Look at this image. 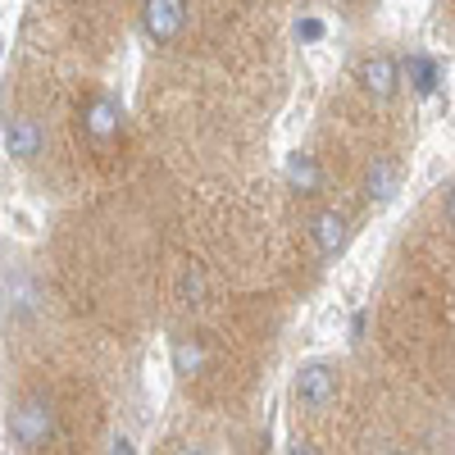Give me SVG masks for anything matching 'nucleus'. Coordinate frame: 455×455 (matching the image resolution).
Returning <instances> with one entry per match:
<instances>
[{"label":"nucleus","mask_w":455,"mask_h":455,"mask_svg":"<svg viewBox=\"0 0 455 455\" xmlns=\"http://www.w3.org/2000/svg\"><path fill=\"white\" fill-rule=\"evenodd\" d=\"M10 442L19 451H42L51 437H55V405L46 396H23L14 410H10Z\"/></svg>","instance_id":"obj_1"},{"label":"nucleus","mask_w":455,"mask_h":455,"mask_svg":"<svg viewBox=\"0 0 455 455\" xmlns=\"http://www.w3.org/2000/svg\"><path fill=\"white\" fill-rule=\"evenodd\" d=\"M187 28V0H141V32L156 46H173Z\"/></svg>","instance_id":"obj_2"},{"label":"nucleus","mask_w":455,"mask_h":455,"mask_svg":"<svg viewBox=\"0 0 455 455\" xmlns=\"http://www.w3.org/2000/svg\"><path fill=\"white\" fill-rule=\"evenodd\" d=\"M332 396H337V373H332V364H306L296 373V401L306 405V410H328L332 405Z\"/></svg>","instance_id":"obj_3"},{"label":"nucleus","mask_w":455,"mask_h":455,"mask_svg":"<svg viewBox=\"0 0 455 455\" xmlns=\"http://www.w3.org/2000/svg\"><path fill=\"white\" fill-rule=\"evenodd\" d=\"M355 78H360V87L373 100H392L396 96V83H401V68H396L392 55H364L360 68H355Z\"/></svg>","instance_id":"obj_4"},{"label":"nucleus","mask_w":455,"mask_h":455,"mask_svg":"<svg viewBox=\"0 0 455 455\" xmlns=\"http://www.w3.org/2000/svg\"><path fill=\"white\" fill-rule=\"evenodd\" d=\"M119 128H124L119 100H114V96H92V105H87V132H92V141L109 146L114 137H119Z\"/></svg>","instance_id":"obj_5"},{"label":"nucleus","mask_w":455,"mask_h":455,"mask_svg":"<svg viewBox=\"0 0 455 455\" xmlns=\"http://www.w3.org/2000/svg\"><path fill=\"white\" fill-rule=\"evenodd\" d=\"M5 150L14 160H32L36 150H42V128H36V119H28V114L5 119Z\"/></svg>","instance_id":"obj_6"},{"label":"nucleus","mask_w":455,"mask_h":455,"mask_svg":"<svg viewBox=\"0 0 455 455\" xmlns=\"http://www.w3.org/2000/svg\"><path fill=\"white\" fill-rule=\"evenodd\" d=\"M315 242H319L323 259H337L341 246H347V214H341V210H323L315 219Z\"/></svg>","instance_id":"obj_7"},{"label":"nucleus","mask_w":455,"mask_h":455,"mask_svg":"<svg viewBox=\"0 0 455 455\" xmlns=\"http://www.w3.org/2000/svg\"><path fill=\"white\" fill-rule=\"evenodd\" d=\"M36 300H42L36 283H32L23 269H14V274H10V283H5V306H10V319H28V315L36 310Z\"/></svg>","instance_id":"obj_8"},{"label":"nucleus","mask_w":455,"mask_h":455,"mask_svg":"<svg viewBox=\"0 0 455 455\" xmlns=\"http://www.w3.org/2000/svg\"><path fill=\"white\" fill-rule=\"evenodd\" d=\"M405 78H410V87L419 92V96H433L437 83H442V64H437L433 55H419V51H414V55L405 60Z\"/></svg>","instance_id":"obj_9"},{"label":"nucleus","mask_w":455,"mask_h":455,"mask_svg":"<svg viewBox=\"0 0 455 455\" xmlns=\"http://www.w3.org/2000/svg\"><path fill=\"white\" fill-rule=\"evenodd\" d=\"M364 187H369V196H373V201H387V196L396 192V164H392V160H373Z\"/></svg>","instance_id":"obj_10"},{"label":"nucleus","mask_w":455,"mask_h":455,"mask_svg":"<svg viewBox=\"0 0 455 455\" xmlns=\"http://www.w3.org/2000/svg\"><path fill=\"white\" fill-rule=\"evenodd\" d=\"M287 178L300 187V192H315V187H319V169H315V160H310V156H300V150H296V156H287Z\"/></svg>","instance_id":"obj_11"},{"label":"nucleus","mask_w":455,"mask_h":455,"mask_svg":"<svg viewBox=\"0 0 455 455\" xmlns=\"http://www.w3.org/2000/svg\"><path fill=\"white\" fill-rule=\"evenodd\" d=\"M201 291H205L201 264H187V269H182V296H187V300H201Z\"/></svg>","instance_id":"obj_12"},{"label":"nucleus","mask_w":455,"mask_h":455,"mask_svg":"<svg viewBox=\"0 0 455 455\" xmlns=\"http://www.w3.org/2000/svg\"><path fill=\"white\" fill-rule=\"evenodd\" d=\"M173 360H178V373H196L201 369V351L196 347H178Z\"/></svg>","instance_id":"obj_13"},{"label":"nucleus","mask_w":455,"mask_h":455,"mask_svg":"<svg viewBox=\"0 0 455 455\" xmlns=\"http://www.w3.org/2000/svg\"><path fill=\"white\" fill-rule=\"evenodd\" d=\"M296 36H300V42H323V23L319 19H300L296 23Z\"/></svg>","instance_id":"obj_14"}]
</instances>
